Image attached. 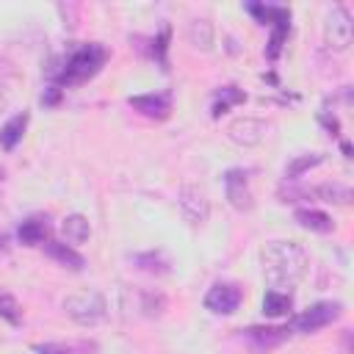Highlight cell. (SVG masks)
I'll return each instance as SVG.
<instances>
[{
  "instance_id": "cell-2",
  "label": "cell",
  "mask_w": 354,
  "mask_h": 354,
  "mask_svg": "<svg viewBox=\"0 0 354 354\" xmlns=\"http://www.w3.org/2000/svg\"><path fill=\"white\" fill-rule=\"evenodd\" d=\"M105 58H108V53H105L102 44H97V41L83 44V47H77V50L69 53V58L64 61V66H61V72H58V80L66 83V86L83 83V80L94 77V75L102 69Z\"/></svg>"
},
{
  "instance_id": "cell-12",
  "label": "cell",
  "mask_w": 354,
  "mask_h": 354,
  "mask_svg": "<svg viewBox=\"0 0 354 354\" xmlns=\"http://www.w3.org/2000/svg\"><path fill=\"white\" fill-rule=\"evenodd\" d=\"M36 354H94L97 343L91 340H58V343H36L33 346Z\"/></svg>"
},
{
  "instance_id": "cell-21",
  "label": "cell",
  "mask_w": 354,
  "mask_h": 354,
  "mask_svg": "<svg viewBox=\"0 0 354 354\" xmlns=\"http://www.w3.org/2000/svg\"><path fill=\"white\" fill-rule=\"evenodd\" d=\"M310 194L321 196L324 202H337V205H348V202H351V188H348V185H343V183H332V185H318V188H313Z\"/></svg>"
},
{
  "instance_id": "cell-1",
  "label": "cell",
  "mask_w": 354,
  "mask_h": 354,
  "mask_svg": "<svg viewBox=\"0 0 354 354\" xmlns=\"http://www.w3.org/2000/svg\"><path fill=\"white\" fill-rule=\"evenodd\" d=\"M260 260H263V274H266V279L274 290L296 285L304 277L307 263H310L304 246H299L296 241H271V243H266Z\"/></svg>"
},
{
  "instance_id": "cell-30",
  "label": "cell",
  "mask_w": 354,
  "mask_h": 354,
  "mask_svg": "<svg viewBox=\"0 0 354 354\" xmlns=\"http://www.w3.org/2000/svg\"><path fill=\"white\" fill-rule=\"evenodd\" d=\"M0 177H3V171H0Z\"/></svg>"
},
{
  "instance_id": "cell-25",
  "label": "cell",
  "mask_w": 354,
  "mask_h": 354,
  "mask_svg": "<svg viewBox=\"0 0 354 354\" xmlns=\"http://www.w3.org/2000/svg\"><path fill=\"white\" fill-rule=\"evenodd\" d=\"M0 318H6L8 324H19L22 321V310H19L17 299L3 293V290H0Z\"/></svg>"
},
{
  "instance_id": "cell-11",
  "label": "cell",
  "mask_w": 354,
  "mask_h": 354,
  "mask_svg": "<svg viewBox=\"0 0 354 354\" xmlns=\"http://www.w3.org/2000/svg\"><path fill=\"white\" fill-rule=\"evenodd\" d=\"M44 252H47L55 263H61L64 268H72V271H83V268H86L83 254H77L72 246H66V243H61V241H47V243H44Z\"/></svg>"
},
{
  "instance_id": "cell-22",
  "label": "cell",
  "mask_w": 354,
  "mask_h": 354,
  "mask_svg": "<svg viewBox=\"0 0 354 354\" xmlns=\"http://www.w3.org/2000/svg\"><path fill=\"white\" fill-rule=\"evenodd\" d=\"M321 160H324V152H304V155H299V158L285 169V177H288V180H296V177H301L307 169L318 166Z\"/></svg>"
},
{
  "instance_id": "cell-9",
  "label": "cell",
  "mask_w": 354,
  "mask_h": 354,
  "mask_svg": "<svg viewBox=\"0 0 354 354\" xmlns=\"http://www.w3.org/2000/svg\"><path fill=\"white\" fill-rule=\"evenodd\" d=\"M266 130H268V124H266L263 119L243 116V119L230 122L227 136H230V141H235V144H241V147H254V144H260V141L266 138Z\"/></svg>"
},
{
  "instance_id": "cell-13",
  "label": "cell",
  "mask_w": 354,
  "mask_h": 354,
  "mask_svg": "<svg viewBox=\"0 0 354 354\" xmlns=\"http://www.w3.org/2000/svg\"><path fill=\"white\" fill-rule=\"evenodd\" d=\"M290 335V329H277V326H249L246 329V337L257 346V348H271V346H279L285 337Z\"/></svg>"
},
{
  "instance_id": "cell-17",
  "label": "cell",
  "mask_w": 354,
  "mask_h": 354,
  "mask_svg": "<svg viewBox=\"0 0 354 354\" xmlns=\"http://www.w3.org/2000/svg\"><path fill=\"white\" fill-rule=\"evenodd\" d=\"M25 124H28V113L11 116V119L3 124V130H0V147H3V149H14L17 141L22 138V133H25Z\"/></svg>"
},
{
  "instance_id": "cell-28",
  "label": "cell",
  "mask_w": 354,
  "mask_h": 354,
  "mask_svg": "<svg viewBox=\"0 0 354 354\" xmlns=\"http://www.w3.org/2000/svg\"><path fill=\"white\" fill-rule=\"evenodd\" d=\"M58 91H61L58 86H50V91L41 94V102H44V105H55V102H58Z\"/></svg>"
},
{
  "instance_id": "cell-10",
  "label": "cell",
  "mask_w": 354,
  "mask_h": 354,
  "mask_svg": "<svg viewBox=\"0 0 354 354\" xmlns=\"http://www.w3.org/2000/svg\"><path fill=\"white\" fill-rule=\"evenodd\" d=\"M138 113L152 116V119H163L171 111V94L169 91H158V94H141V97H130L127 100Z\"/></svg>"
},
{
  "instance_id": "cell-26",
  "label": "cell",
  "mask_w": 354,
  "mask_h": 354,
  "mask_svg": "<svg viewBox=\"0 0 354 354\" xmlns=\"http://www.w3.org/2000/svg\"><path fill=\"white\" fill-rule=\"evenodd\" d=\"M144 271H152V274H163L166 271V260L160 257V254H155V252H147V254H136L133 257Z\"/></svg>"
},
{
  "instance_id": "cell-15",
  "label": "cell",
  "mask_w": 354,
  "mask_h": 354,
  "mask_svg": "<svg viewBox=\"0 0 354 354\" xmlns=\"http://www.w3.org/2000/svg\"><path fill=\"white\" fill-rule=\"evenodd\" d=\"M61 232H64V238H66L69 243H83V241H88V235H91L88 218L80 216V213H72V216H66V218L61 221Z\"/></svg>"
},
{
  "instance_id": "cell-6",
  "label": "cell",
  "mask_w": 354,
  "mask_h": 354,
  "mask_svg": "<svg viewBox=\"0 0 354 354\" xmlns=\"http://www.w3.org/2000/svg\"><path fill=\"white\" fill-rule=\"evenodd\" d=\"M177 202H180V210H183V216L191 227H199V224L207 221L210 202H207V194L199 185H183L180 194H177Z\"/></svg>"
},
{
  "instance_id": "cell-7",
  "label": "cell",
  "mask_w": 354,
  "mask_h": 354,
  "mask_svg": "<svg viewBox=\"0 0 354 354\" xmlns=\"http://www.w3.org/2000/svg\"><path fill=\"white\" fill-rule=\"evenodd\" d=\"M238 304H241V288L232 282H216L205 296V307L216 315H230L238 310Z\"/></svg>"
},
{
  "instance_id": "cell-16",
  "label": "cell",
  "mask_w": 354,
  "mask_h": 354,
  "mask_svg": "<svg viewBox=\"0 0 354 354\" xmlns=\"http://www.w3.org/2000/svg\"><path fill=\"white\" fill-rule=\"evenodd\" d=\"M130 307H136L141 315H160L166 307V299L163 293H155V290H136Z\"/></svg>"
},
{
  "instance_id": "cell-20",
  "label": "cell",
  "mask_w": 354,
  "mask_h": 354,
  "mask_svg": "<svg viewBox=\"0 0 354 354\" xmlns=\"http://www.w3.org/2000/svg\"><path fill=\"white\" fill-rule=\"evenodd\" d=\"M290 293H282V290H268L266 293V299H263V313L266 315H271V318H279V315H285L288 310H290Z\"/></svg>"
},
{
  "instance_id": "cell-18",
  "label": "cell",
  "mask_w": 354,
  "mask_h": 354,
  "mask_svg": "<svg viewBox=\"0 0 354 354\" xmlns=\"http://www.w3.org/2000/svg\"><path fill=\"white\" fill-rule=\"evenodd\" d=\"M188 41L196 47V50H210V44H213V25H210V19H191V25H188Z\"/></svg>"
},
{
  "instance_id": "cell-24",
  "label": "cell",
  "mask_w": 354,
  "mask_h": 354,
  "mask_svg": "<svg viewBox=\"0 0 354 354\" xmlns=\"http://www.w3.org/2000/svg\"><path fill=\"white\" fill-rule=\"evenodd\" d=\"M243 100H246V94H243L241 88H235V86H224V88L218 91L216 105H213V116L227 113V108H230V105H238V102H243Z\"/></svg>"
},
{
  "instance_id": "cell-4",
  "label": "cell",
  "mask_w": 354,
  "mask_h": 354,
  "mask_svg": "<svg viewBox=\"0 0 354 354\" xmlns=\"http://www.w3.org/2000/svg\"><path fill=\"white\" fill-rule=\"evenodd\" d=\"M351 36H354L351 14L343 6H332L326 11V19H324V39H326V44L332 50H348Z\"/></svg>"
},
{
  "instance_id": "cell-5",
  "label": "cell",
  "mask_w": 354,
  "mask_h": 354,
  "mask_svg": "<svg viewBox=\"0 0 354 354\" xmlns=\"http://www.w3.org/2000/svg\"><path fill=\"white\" fill-rule=\"evenodd\" d=\"M337 315H340V304L337 301H318V304H313L310 310H304L301 315H296L290 321V332H299V335L318 332V329L329 326Z\"/></svg>"
},
{
  "instance_id": "cell-27",
  "label": "cell",
  "mask_w": 354,
  "mask_h": 354,
  "mask_svg": "<svg viewBox=\"0 0 354 354\" xmlns=\"http://www.w3.org/2000/svg\"><path fill=\"white\" fill-rule=\"evenodd\" d=\"M166 41H169V28H163V30H160V36L155 39V53H158L160 64H166Z\"/></svg>"
},
{
  "instance_id": "cell-29",
  "label": "cell",
  "mask_w": 354,
  "mask_h": 354,
  "mask_svg": "<svg viewBox=\"0 0 354 354\" xmlns=\"http://www.w3.org/2000/svg\"><path fill=\"white\" fill-rule=\"evenodd\" d=\"M0 108H3V97H0Z\"/></svg>"
},
{
  "instance_id": "cell-8",
  "label": "cell",
  "mask_w": 354,
  "mask_h": 354,
  "mask_svg": "<svg viewBox=\"0 0 354 354\" xmlns=\"http://www.w3.org/2000/svg\"><path fill=\"white\" fill-rule=\"evenodd\" d=\"M224 194L230 199V205L235 210H252V188H249V177L243 169H230L224 174Z\"/></svg>"
},
{
  "instance_id": "cell-3",
  "label": "cell",
  "mask_w": 354,
  "mask_h": 354,
  "mask_svg": "<svg viewBox=\"0 0 354 354\" xmlns=\"http://www.w3.org/2000/svg\"><path fill=\"white\" fill-rule=\"evenodd\" d=\"M64 313L80 324V326H97L105 321L108 315V299L102 296V290L97 288H83V290H75L64 299Z\"/></svg>"
},
{
  "instance_id": "cell-14",
  "label": "cell",
  "mask_w": 354,
  "mask_h": 354,
  "mask_svg": "<svg viewBox=\"0 0 354 354\" xmlns=\"http://www.w3.org/2000/svg\"><path fill=\"white\" fill-rule=\"evenodd\" d=\"M17 235H19V241H22L25 246L41 243V241L47 238V218H44V216H30V218H25V221L19 224V230H17Z\"/></svg>"
},
{
  "instance_id": "cell-19",
  "label": "cell",
  "mask_w": 354,
  "mask_h": 354,
  "mask_svg": "<svg viewBox=\"0 0 354 354\" xmlns=\"http://www.w3.org/2000/svg\"><path fill=\"white\" fill-rule=\"evenodd\" d=\"M296 221L310 232H332V218L321 210H296Z\"/></svg>"
},
{
  "instance_id": "cell-23",
  "label": "cell",
  "mask_w": 354,
  "mask_h": 354,
  "mask_svg": "<svg viewBox=\"0 0 354 354\" xmlns=\"http://www.w3.org/2000/svg\"><path fill=\"white\" fill-rule=\"evenodd\" d=\"M288 19H290V11H285L277 22H271V25H274L271 41H268V58H271V61H274V58L279 55V50H282V41H285V36H288Z\"/></svg>"
}]
</instances>
